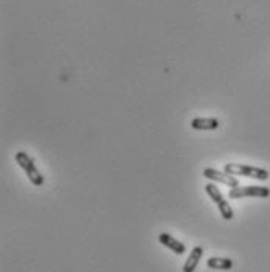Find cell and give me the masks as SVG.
I'll list each match as a JSON object with an SVG mask.
<instances>
[{
	"mask_svg": "<svg viewBox=\"0 0 270 272\" xmlns=\"http://www.w3.org/2000/svg\"><path fill=\"white\" fill-rule=\"evenodd\" d=\"M203 253H204L203 247H200V246L193 247L189 258H187V261H186V264H184V267H183V270L184 272H195L198 263H200V260L203 258Z\"/></svg>",
	"mask_w": 270,
	"mask_h": 272,
	"instance_id": "8",
	"label": "cell"
},
{
	"mask_svg": "<svg viewBox=\"0 0 270 272\" xmlns=\"http://www.w3.org/2000/svg\"><path fill=\"white\" fill-rule=\"evenodd\" d=\"M225 172L232 176H245V178H253V179H259V181H265L268 178V172L264 169L253 167V166L234 164V162H229V164L225 166Z\"/></svg>",
	"mask_w": 270,
	"mask_h": 272,
	"instance_id": "1",
	"label": "cell"
},
{
	"mask_svg": "<svg viewBox=\"0 0 270 272\" xmlns=\"http://www.w3.org/2000/svg\"><path fill=\"white\" fill-rule=\"evenodd\" d=\"M16 162L19 164V167L24 169V172L27 173L28 179L32 181V184L35 186H43L44 184V178L43 175L40 173V170L37 169V166H35V160L24 151H17L16 156H14Z\"/></svg>",
	"mask_w": 270,
	"mask_h": 272,
	"instance_id": "2",
	"label": "cell"
},
{
	"mask_svg": "<svg viewBox=\"0 0 270 272\" xmlns=\"http://www.w3.org/2000/svg\"><path fill=\"white\" fill-rule=\"evenodd\" d=\"M229 198L232 200H237V198H244V197H259V198H267L270 195V189L268 187H262V186H237L232 187L229 191Z\"/></svg>",
	"mask_w": 270,
	"mask_h": 272,
	"instance_id": "4",
	"label": "cell"
},
{
	"mask_svg": "<svg viewBox=\"0 0 270 272\" xmlns=\"http://www.w3.org/2000/svg\"><path fill=\"white\" fill-rule=\"evenodd\" d=\"M159 241H160L162 246L168 247L173 253H176V255H183V253L186 252V246L181 241H177L176 238L170 236L168 233H160L159 234Z\"/></svg>",
	"mask_w": 270,
	"mask_h": 272,
	"instance_id": "6",
	"label": "cell"
},
{
	"mask_svg": "<svg viewBox=\"0 0 270 272\" xmlns=\"http://www.w3.org/2000/svg\"><path fill=\"white\" fill-rule=\"evenodd\" d=\"M190 126L196 131H214L219 128L220 123L217 118H193Z\"/></svg>",
	"mask_w": 270,
	"mask_h": 272,
	"instance_id": "7",
	"label": "cell"
},
{
	"mask_svg": "<svg viewBox=\"0 0 270 272\" xmlns=\"http://www.w3.org/2000/svg\"><path fill=\"white\" fill-rule=\"evenodd\" d=\"M203 176L214 181V183H222L228 187H237L239 186V181L236 176H232L226 172H220V170H215V169H204Z\"/></svg>",
	"mask_w": 270,
	"mask_h": 272,
	"instance_id": "5",
	"label": "cell"
},
{
	"mask_svg": "<svg viewBox=\"0 0 270 272\" xmlns=\"http://www.w3.org/2000/svg\"><path fill=\"white\" fill-rule=\"evenodd\" d=\"M204 189H206L207 195L212 198V202L219 206V211H220V214H222L223 219H225V221H231L232 217H234V211H232V208L229 206V203L225 200V197L222 195V192L219 191V187L215 186L214 183H209V184L204 186Z\"/></svg>",
	"mask_w": 270,
	"mask_h": 272,
	"instance_id": "3",
	"label": "cell"
},
{
	"mask_svg": "<svg viewBox=\"0 0 270 272\" xmlns=\"http://www.w3.org/2000/svg\"><path fill=\"white\" fill-rule=\"evenodd\" d=\"M207 266L211 269H220V270H229L234 263L229 258H220V257H212L207 260Z\"/></svg>",
	"mask_w": 270,
	"mask_h": 272,
	"instance_id": "9",
	"label": "cell"
}]
</instances>
